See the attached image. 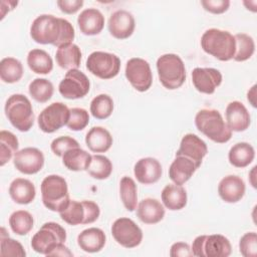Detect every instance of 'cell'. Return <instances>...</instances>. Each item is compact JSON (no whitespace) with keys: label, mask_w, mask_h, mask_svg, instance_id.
I'll list each match as a JSON object with an SVG mask.
<instances>
[{"label":"cell","mask_w":257,"mask_h":257,"mask_svg":"<svg viewBox=\"0 0 257 257\" xmlns=\"http://www.w3.org/2000/svg\"><path fill=\"white\" fill-rule=\"evenodd\" d=\"M30 36L36 43L51 44L58 48L72 43L75 31L68 20L51 14H41L33 20L30 26Z\"/></svg>","instance_id":"6da1fadb"},{"label":"cell","mask_w":257,"mask_h":257,"mask_svg":"<svg viewBox=\"0 0 257 257\" xmlns=\"http://www.w3.org/2000/svg\"><path fill=\"white\" fill-rule=\"evenodd\" d=\"M195 125L204 136L218 144H225L232 138V131L217 109H200L195 116Z\"/></svg>","instance_id":"7a4b0ae2"},{"label":"cell","mask_w":257,"mask_h":257,"mask_svg":"<svg viewBox=\"0 0 257 257\" xmlns=\"http://www.w3.org/2000/svg\"><path fill=\"white\" fill-rule=\"evenodd\" d=\"M202 49L220 61L233 59L235 53V39L227 30L218 28L207 29L201 37Z\"/></svg>","instance_id":"3957f363"},{"label":"cell","mask_w":257,"mask_h":257,"mask_svg":"<svg viewBox=\"0 0 257 257\" xmlns=\"http://www.w3.org/2000/svg\"><path fill=\"white\" fill-rule=\"evenodd\" d=\"M43 205L52 212H61L70 202L66 180L59 175L45 177L40 185Z\"/></svg>","instance_id":"277c9868"},{"label":"cell","mask_w":257,"mask_h":257,"mask_svg":"<svg viewBox=\"0 0 257 257\" xmlns=\"http://www.w3.org/2000/svg\"><path fill=\"white\" fill-rule=\"evenodd\" d=\"M4 110L10 123L19 132L26 133L33 126L35 115L32 104L24 94L10 95L5 102Z\"/></svg>","instance_id":"5b68a950"},{"label":"cell","mask_w":257,"mask_h":257,"mask_svg":"<svg viewBox=\"0 0 257 257\" xmlns=\"http://www.w3.org/2000/svg\"><path fill=\"white\" fill-rule=\"evenodd\" d=\"M159 80L170 90L180 88L186 81V67L183 59L175 53H166L157 60Z\"/></svg>","instance_id":"8992f818"},{"label":"cell","mask_w":257,"mask_h":257,"mask_svg":"<svg viewBox=\"0 0 257 257\" xmlns=\"http://www.w3.org/2000/svg\"><path fill=\"white\" fill-rule=\"evenodd\" d=\"M191 250L197 257H228L232 246L229 239L221 234L200 235L194 239Z\"/></svg>","instance_id":"52a82bcc"},{"label":"cell","mask_w":257,"mask_h":257,"mask_svg":"<svg viewBox=\"0 0 257 257\" xmlns=\"http://www.w3.org/2000/svg\"><path fill=\"white\" fill-rule=\"evenodd\" d=\"M65 241V229L56 222H46L33 235L31 247L35 252L47 256L55 246Z\"/></svg>","instance_id":"ba28073f"},{"label":"cell","mask_w":257,"mask_h":257,"mask_svg":"<svg viewBox=\"0 0 257 257\" xmlns=\"http://www.w3.org/2000/svg\"><path fill=\"white\" fill-rule=\"evenodd\" d=\"M86 69L100 79H110L118 74L120 59L113 53L93 51L86 59Z\"/></svg>","instance_id":"9c48e42d"},{"label":"cell","mask_w":257,"mask_h":257,"mask_svg":"<svg viewBox=\"0 0 257 257\" xmlns=\"http://www.w3.org/2000/svg\"><path fill=\"white\" fill-rule=\"evenodd\" d=\"M124 74L131 85L140 92L149 90L153 83V73L149 62L140 57L127 60Z\"/></svg>","instance_id":"30bf717a"},{"label":"cell","mask_w":257,"mask_h":257,"mask_svg":"<svg viewBox=\"0 0 257 257\" xmlns=\"http://www.w3.org/2000/svg\"><path fill=\"white\" fill-rule=\"evenodd\" d=\"M69 110L63 102H53L46 106L38 115L39 128L46 134H52L67 124Z\"/></svg>","instance_id":"8fae6325"},{"label":"cell","mask_w":257,"mask_h":257,"mask_svg":"<svg viewBox=\"0 0 257 257\" xmlns=\"http://www.w3.org/2000/svg\"><path fill=\"white\" fill-rule=\"evenodd\" d=\"M111 235L120 246L131 249L139 246L143 241L142 229L130 218L121 217L111 225Z\"/></svg>","instance_id":"7c38bea8"},{"label":"cell","mask_w":257,"mask_h":257,"mask_svg":"<svg viewBox=\"0 0 257 257\" xmlns=\"http://www.w3.org/2000/svg\"><path fill=\"white\" fill-rule=\"evenodd\" d=\"M90 89L88 77L79 69L68 70L59 82V93L67 99H78L84 97Z\"/></svg>","instance_id":"4fadbf2b"},{"label":"cell","mask_w":257,"mask_h":257,"mask_svg":"<svg viewBox=\"0 0 257 257\" xmlns=\"http://www.w3.org/2000/svg\"><path fill=\"white\" fill-rule=\"evenodd\" d=\"M44 161L43 153L32 147L19 150L13 158L14 167L24 175H34L40 172L44 166Z\"/></svg>","instance_id":"5bb4252c"},{"label":"cell","mask_w":257,"mask_h":257,"mask_svg":"<svg viewBox=\"0 0 257 257\" xmlns=\"http://www.w3.org/2000/svg\"><path fill=\"white\" fill-rule=\"evenodd\" d=\"M222 73L213 67H196L192 71V82L195 88L205 94H212L221 85Z\"/></svg>","instance_id":"9a60e30c"},{"label":"cell","mask_w":257,"mask_h":257,"mask_svg":"<svg viewBox=\"0 0 257 257\" xmlns=\"http://www.w3.org/2000/svg\"><path fill=\"white\" fill-rule=\"evenodd\" d=\"M208 154V147L206 143L194 134L185 135L180 143V147L176 152V156H183L191 161L200 168L202 165L203 159Z\"/></svg>","instance_id":"2e32d148"},{"label":"cell","mask_w":257,"mask_h":257,"mask_svg":"<svg viewBox=\"0 0 257 257\" xmlns=\"http://www.w3.org/2000/svg\"><path fill=\"white\" fill-rule=\"evenodd\" d=\"M107 27L110 35L114 38L126 39L132 36L135 31V17L126 10H116L109 16Z\"/></svg>","instance_id":"e0dca14e"},{"label":"cell","mask_w":257,"mask_h":257,"mask_svg":"<svg viewBox=\"0 0 257 257\" xmlns=\"http://www.w3.org/2000/svg\"><path fill=\"white\" fill-rule=\"evenodd\" d=\"M134 175L139 183L152 185L161 179L163 175V168L157 159L147 157L140 159L135 164Z\"/></svg>","instance_id":"ac0fdd59"},{"label":"cell","mask_w":257,"mask_h":257,"mask_svg":"<svg viewBox=\"0 0 257 257\" xmlns=\"http://www.w3.org/2000/svg\"><path fill=\"white\" fill-rule=\"evenodd\" d=\"M226 123L232 132H244L251 123V116L246 106L238 100L229 102L225 109Z\"/></svg>","instance_id":"d6986e66"},{"label":"cell","mask_w":257,"mask_h":257,"mask_svg":"<svg viewBox=\"0 0 257 257\" xmlns=\"http://www.w3.org/2000/svg\"><path fill=\"white\" fill-rule=\"evenodd\" d=\"M245 192V182L236 175H228L224 177L218 185V194L226 203L233 204L241 201Z\"/></svg>","instance_id":"ffe728a7"},{"label":"cell","mask_w":257,"mask_h":257,"mask_svg":"<svg viewBox=\"0 0 257 257\" xmlns=\"http://www.w3.org/2000/svg\"><path fill=\"white\" fill-rule=\"evenodd\" d=\"M104 16L96 8H87L80 12L77 24L82 34L92 36L99 34L104 27Z\"/></svg>","instance_id":"44dd1931"},{"label":"cell","mask_w":257,"mask_h":257,"mask_svg":"<svg viewBox=\"0 0 257 257\" xmlns=\"http://www.w3.org/2000/svg\"><path fill=\"white\" fill-rule=\"evenodd\" d=\"M137 216L145 224H157L164 219L165 208L157 199L146 198L138 204Z\"/></svg>","instance_id":"7402d4cb"},{"label":"cell","mask_w":257,"mask_h":257,"mask_svg":"<svg viewBox=\"0 0 257 257\" xmlns=\"http://www.w3.org/2000/svg\"><path fill=\"white\" fill-rule=\"evenodd\" d=\"M106 242L104 232L96 227L84 229L77 236V244L87 253H96L102 250Z\"/></svg>","instance_id":"603a6c76"},{"label":"cell","mask_w":257,"mask_h":257,"mask_svg":"<svg viewBox=\"0 0 257 257\" xmlns=\"http://www.w3.org/2000/svg\"><path fill=\"white\" fill-rule=\"evenodd\" d=\"M197 166L190 159L183 156H176L169 168V177L176 185H184L197 171Z\"/></svg>","instance_id":"cb8c5ba5"},{"label":"cell","mask_w":257,"mask_h":257,"mask_svg":"<svg viewBox=\"0 0 257 257\" xmlns=\"http://www.w3.org/2000/svg\"><path fill=\"white\" fill-rule=\"evenodd\" d=\"M9 195L15 203L27 205L35 199L36 189L31 181L24 178H16L9 186Z\"/></svg>","instance_id":"d4e9b609"},{"label":"cell","mask_w":257,"mask_h":257,"mask_svg":"<svg viewBox=\"0 0 257 257\" xmlns=\"http://www.w3.org/2000/svg\"><path fill=\"white\" fill-rule=\"evenodd\" d=\"M112 137L110 133L102 126L91 127L85 136V144L93 153H105L112 146Z\"/></svg>","instance_id":"484cf974"},{"label":"cell","mask_w":257,"mask_h":257,"mask_svg":"<svg viewBox=\"0 0 257 257\" xmlns=\"http://www.w3.org/2000/svg\"><path fill=\"white\" fill-rule=\"evenodd\" d=\"M161 199L164 206L171 211H179L186 207L188 196L186 190L176 184H169L165 186L162 191Z\"/></svg>","instance_id":"4316f807"},{"label":"cell","mask_w":257,"mask_h":257,"mask_svg":"<svg viewBox=\"0 0 257 257\" xmlns=\"http://www.w3.org/2000/svg\"><path fill=\"white\" fill-rule=\"evenodd\" d=\"M81 50L78 45L68 43L57 48L55 59L58 66L62 69H78L81 61Z\"/></svg>","instance_id":"83f0119b"},{"label":"cell","mask_w":257,"mask_h":257,"mask_svg":"<svg viewBox=\"0 0 257 257\" xmlns=\"http://www.w3.org/2000/svg\"><path fill=\"white\" fill-rule=\"evenodd\" d=\"M255 158L254 148L246 142L235 144L228 153L229 163L235 168H245L249 166Z\"/></svg>","instance_id":"f1b7e54d"},{"label":"cell","mask_w":257,"mask_h":257,"mask_svg":"<svg viewBox=\"0 0 257 257\" xmlns=\"http://www.w3.org/2000/svg\"><path fill=\"white\" fill-rule=\"evenodd\" d=\"M61 158L62 163L64 167H66V169L73 172H79L87 170L91 162L92 156L86 151L82 150L80 147H78L68 150Z\"/></svg>","instance_id":"f546056e"},{"label":"cell","mask_w":257,"mask_h":257,"mask_svg":"<svg viewBox=\"0 0 257 257\" xmlns=\"http://www.w3.org/2000/svg\"><path fill=\"white\" fill-rule=\"evenodd\" d=\"M27 64L36 74H48L53 69V60L51 56L43 49L35 48L28 52Z\"/></svg>","instance_id":"4dcf8cb0"},{"label":"cell","mask_w":257,"mask_h":257,"mask_svg":"<svg viewBox=\"0 0 257 257\" xmlns=\"http://www.w3.org/2000/svg\"><path fill=\"white\" fill-rule=\"evenodd\" d=\"M23 65L14 57H5L0 61V78L5 83H15L23 76Z\"/></svg>","instance_id":"1f68e13d"},{"label":"cell","mask_w":257,"mask_h":257,"mask_svg":"<svg viewBox=\"0 0 257 257\" xmlns=\"http://www.w3.org/2000/svg\"><path fill=\"white\" fill-rule=\"evenodd\" d=\"M119 197L124 208L133 212L138 207V187L136 182L127 176L120 179L119 182Z\"/></svg>","instance_id":"d6a6232c"},{"label":"cell","mask_w":257,"mask_h":257,"mask_svg":"<svg viewBox=\"0 0 257 257\" xmlns=\"http://www.w3.org/2000/svg\"><path fill=\"white\" fill-rule=\"evenodd\" d=\"M19 143L16 136L9 132L2 130L0 132V166H5L15 154L18 152Z\"/></svg>","instance_id":"836d02e7"},{"label":"cell","mask_w":257,"mask_h":257,"mask_svg":"<svg viewBox=\"0 0 257 257\" xmlns=\"http://www.w3.org/2000/svg\"><path fill=\"white\" fill-rule=\"evenodd\" d=\"M235 53L233 59L237 62H243L252 57L255 52V42L252 36L246 33H237L234 35Z\"/></svg>","instance_id":"e575fe53"},{"label":"cell","mask_w":257,"mask_h":257,"mask_svg":"<svg viewBox=\"0 0 257 257\" xmlns=\"http://www.w3.org/2000/svg\"><path fill=\"white\" fill-rule=\"evenodd\" d=\"M62 221L71 226L85 224L86 211L83 202L70 200L67 207L59 212Z\"/></svg>","instance_id":"d590c367"},{"label":"cell","mask_w":257,"mask_h":257,"mask_svg":"<svg viewBox=\"0 0 257 257\" xmlns=\"http://www.w3.org/2000/svg\"><path fill=\"white\" fill-rule=\"evenodd\" d=\"M33 225L34 219L28 211L18 210L13 212L9 217V226L17 235H27L32 230Z\"/></svg>","instance_id":"8d00e7d4"},{"label":"cell","mask_w":257,"mask_h":257,"mask_svg":"<svg viewBox=\"0 0 257 257\" xmlns=\"http://www.w3.org/2000/svg\"><path fill=\"white\" fill-rule=\"evenodd\" d=\"M28 91L35 101L44 103L52 97L54 86L52 82L46 78H35L29 83Z\"/></svg>","instance_id":"74e56055"},{"label":"cell","mask_w":257,"mask_h":257,"mask_svg":"<svg viewBox=\"0 0 257 257\" xmlns=\"http://www.w3.org/2000/svg\"><path fill=\"white\" fill-rule=\"evenodd\" d=\"M86 172L96 180H105L112 173L110 160L103 155H93Z\"/></svg>","instance_id":"f35d334b"},{"label":"cell","mask_w":257,"mask_h":257,"mask_svg":"<svg viewBox=\"0 0 257 257\" xmlns=\"http://www.w3.org/2000/svg\"><path fill=\"white\" fill-rule=\"evenodd\" d=\"M89 109L94 118L105 119L109 117L113 111V100L108 94H98L90 101Z\"/></svg>","instance_id":"ab89813d"},{"label":"cell","mask_w":257,"mask_h":257,"mask_svg":"<svg viewBox=\"0 0 257 257\" xmlns=\"http://www.w3.org/2000/svg\"><path fill=\"white\" fill-rule=\"evenodd\" d=\"M1 256H12V257H25L26 252L20 242L9 237L5 232V228L1 229Z\"/></svg>","instance_id":"60d3db41"},{"label":"cell","mask_w":257,"mask_h":257,"mask_svg":"<svg viewBox=\"0 0 257 257\" xmlns=\"http://www.w3.org/2000/svg\"><path fill=\"white\" fill-rule=\"evenodd\" d=\"M89 122V113L82 107H72L69 110L67 127L74 132L82 131Z\"/></svg>","instance_id":"b9f144b4"},{"label":"cell","mask_w":257,"mask_h":257,"mask_svg":"<svg viewBox=\"0 0 257 257\" xmlns=\"http://www.w3.org/2000/svg\"><path fill=\"white\" fill-rule=\"evenodd\" d=\"M239 251L244 257H256L257 255V234L247 232L239 240Z\"/></svg>","instance_id":"7bdbcfd3"},{"label":"cell","mask_w":257,"mask_h":257,"mask_svg":"<svg viewBox=\"0 0 257 257\" xmlns=\"http://www.w3.org/2000/svg\"><path fill=\"white\" fill-rule=\"evenodd\" d=\"M79 144L78 142L68 136H62L54 139L50 144V149L52 153L57 157H62L65 152H67L70 149L78 148Z\"/></svg>","instance_id":"ee69618b"},{"label":"cell","mask_w":257,"mask_h":257,"mask_svg":"<svg viewBox=\"0 0 257 257\" xmlns=\"http://www.w3.org/2000/svg\"><path fill=\"white\" fill-rule=\"evenodd\" d=\"M229 0H202L201 5L203 8L212 14H222L230 7Z\"/></svg>","instance_id":"f6af8a7d"},{"label":"cell","mask_w":257,"mask_h":257,"mask_svg":"<svg viewBox=\"0 0 257 257\" xmlns=\"http://www.w3.org/2000/svg\"><path fill=\"white\" fill-rule=\"evenodd\" d=\"M56 4L61 12L65 14H74L83 6V1L82 0H58Z\"/></svg>","instance_id":"bcb514c9"},{"label":"cell","mask_w":257,"mask_h":257,"mask_svg":"<svg viewBox=\"0 0 257 257\" xmlns=\"http://www.w3.org/2000/svg\"><path fill=\"white\" fill-rule=\"evenodd\" d=\"M170 256L171 257H187V256H193V253L188 243L176 242L171 246Z\"/></svg>","instance_id":"7dc6e473"},{"label":"cell","mask_w":257,"mask_h":257,"mask_svg":"<svg viewBox=\"0 0 257 257\" xmlns=\"http://www.w3.org/2000/svg\"><path fill=\"white\" fill-rule=\"evenodd\" d=\"M47 256H68L71 257L73 256L72 252L64 245V243H60L57 246H55L52 251L47 255Z\"/></svg>","instance_id":"c3c4849f"},{"label":"cell","mask_w":257,"mask_h":257,"mask_svg":"<svg viewBox=\"0 0 257 257\" xmlns=\"http://www.w3.org/2000/svg\"><path fill=\"white\" fill-rule=\"evenodd\" d=\"M247 99L253 107H256V84H254L247 92Z\"/></svg>","instance_id":"681fc988"},{"label":"cell","mask_w":257,"mask_h":257,"mask_svg":"<svg viewBox=\"0 0 257 257\" xmlns=\"http://www.w3.org/2000/svg\"><path fill=\"white\" fill-rule=\"evenodd\" d=\"M244 6H246V9L252 11V12H256L257 11V8H256V5H257V1L253 0V1H244L243 2Z\"/></svg>","instance_id":"f907efd6"},{"label":"cell","mask_w":257,"mask_h":257,"mask_svg":"<svg viewBox=\"0 0 257 257\" xmlns=\"http://www.w3.org/2000/svg\"><path fill=\"white\" fill-rule=\"evenodd\" d=\"M255 171H256V166L252 168V171H251L250 174H249V176H251V177H249V178H250V183H251V185H252L253 188H256V183L253 181V179L255 178Z\"/></svg>","instance_id":"816d5d0a"}]
</instances>
